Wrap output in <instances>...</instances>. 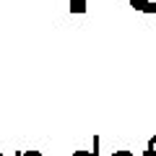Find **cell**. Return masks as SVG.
Returning <instances> with one entry per match:
<instances>
[{
    "instance_id": "obj_1",
    "label": "cell",
    "mask_w": 156,
    "mask_h": 156,
    "mask_svg": "<svg viewBox=\"0 0 156 156\" xmlns=\"http://www.w3.org/2000/svg\"><path fill=\"white\" fill-rule=\"evenodd\" d=\"M130 5L140 13H156V0H130Z\"/></svg>"
},
{
    "instance_id": "obj_2",
    "label": "cell",
    "mask_w": 156,
    "mask_h": 156,
    "mask_svg": "<svg viewBox=\"0 0 156 156\" xmlns=\"http://www.w3.org/2000/svg\"><path fill=\"white\" fill-rule=\"evenodd\" d=\"M73 156H99V138H94V151H73Z\"/></svg>"
},
{
    "instance_id": "obj_3",
    "label": "cell",
    "mask_w": 156,
    "mask_h": 156,
    "mask_svg": "<svg viewBox=\"0 0 156 156\" xmlns=\"http://www.w3.org/2000/svg\"><path fill=\"white\" fill-rule=\"evenodd\" d=\"M86 11V0H70V13H83Z\"/></svg>"
},
{
    "instance_id": "obj_4",
    "label": "cell",
    "mask_w": 156,
    "mask_h": 156,
    "mask_svg": "<svg viewBox=\"0 0 156 156\" xmlns=\"http://www.w3.org/2000/svg\"><path fill=\"white\" fill-rule=\"evenodd\" d=\"M146 156H156V135H151L146 143Z\"/></svg>"
},
{
    "instance_id": "obj_5",
    "label": "cell",
    "mask_w": 156,
    "mask_h": 156,
    "mask_svg": "<svg viewBox=\"0 0 156 156\" xmlns=\"http://www.w3.org/2000/svg\"><path fill=\"white\" fill-rule=\"evenodd\" d=\"M16 156H44L42 151H16Z\"/></svg>"
},
{
    "instance_id": "obj_6",
    "label": "cell",
    "mask_w": 156,
    "mask_h": 156,
    "mask_svg": "<svg viewBox=\"0 0 156 156\" xmlns=\"http://www.w3.org/2000/svg\"><path fill=\"white\" fill-rule=\"evenodd\" d=\"M112 156H135V154H133V151H115Z\"/></svg>"
},
{
    "instance_id": "obj_7",
    "label": "cell",
    "mask_w": 156,
    "mask_h": 156,
    "mask_svg": "<svg viewBox=\"0 0 156 156\" xmlns=\"http://www.w3.org/2000/svg\"><path fill=\"white\" fill-rule=\"evenodd\" d=\"M0 156H5V154H0Z\"/></svg>"
}]
</instances>
